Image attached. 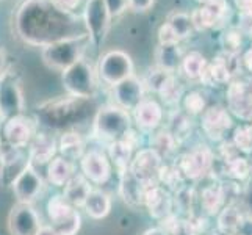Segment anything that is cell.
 <instances>
[{
    "instance_id": "obj_1",
    "label": "cell",
    "mask_w": 252,
    "mask_h": 235,
    "mask_svg": "<svg viewBox=\"0 0 252 235\" xmlns=\"http://www.w3.org/2000/svg\"><path fill=\"white\" fill-rule=\"evenodd\" d=\"M80 16L64 13L50 0H22L13 14V29L22 42L46 47L57 41L88 34Z\"/></svg>"
},
{
    "instance_id": "obj_2",
    "label": "cell",
    "mask_w": 252,
    "mask_h": 235,
    "mask_svg": "<svg viewBox=\"0 0 252 235\" xmlns=\"http://www.w3.org/2000/svg\"><path fill=\"white\" fill-rule=\"evenodd\" d=\"M88 101L90 99H80L74 96L47 101L38 107V119L47 127L54 129L72 126L85 116L88 110Z\"/></svg>"
},
{
    "instance_id": "obj_3",
    "label": "cell",
    "mask_w": 252,
    "mask_h": 235,
    "mask_svg": "<svg viewBox=\"0 0 252 235\" xmlns=\"http://www.w3.org/2000/svg\"><path fill=\"white\" fill-rule=\"evenodd\" d=\"M91 44L88 34L82 36H74L57 41L54 44L46 46L41 49V58L44 65L54 71L64 72L67 67L75 65L79 60L83 58L85 50Z\"/></svg>"
},
{
    "instance_id": "obj_4",
    "label": "cell",
    "mask_w": 252,
    "mask_h": 235,
    "mask_svg": "<svg viewBox=\"0 0 252 235\" xmlns=\"http://www.w3.org/2000/svg\"><path fill=\"white\" fill-rule=\"evenodd\" d=\"M130 129H132V119L128 111L118 105L100 107L94 116L93 135L100 141L108 143V146L123 140Z\"/></svg>"
},
{
    "instance_id": "obj_5",
    "label": "cell",
    "mask_w": 252,
    "mask_h": 235,
    "mask_svg": "<svg viewBox=\"0 0 252 235\" xmlns=\"http://www.w3.org/2000/svg\"><path fill=\"white\" fill-rule=\"evenodd\" d=\"M63 86L69 96L80 99H93L97 91V82L91 63L85 57L67 67L62 75Z\"/></svg>"
},
{
    "instance_id": "obj_6",
    "label": "cell",
    "mask_w": 252,
    "mask_h": 235,
    "mask_svg": "<svg viewBox=\"0 0 252 235\" xmlns=\"http://www.w3.org/2000/svg\"><path fill=\"white\" fill-rule=\"evenodd\" d=\"M50 226L60 235H77L82 226V216L75 207L69 204L63 195H55L47 202Z\"/></svg>"
},
{
    "instance_id": "obj_7",
    "label": "cell",
    "mask_w": 252,
    "mask_h": 235,
    "mask_svg": "<svg viewBox=\"0 0 252 235\" xmlns=\"http://www.w3.org/2000/svg\"><path fill=\"white\" fill-rule=\"evenodd\" d=\"M133 62L128 54L124 50H110L103 54L97 65V74L103 83L115 86L126 78L132 77L133 72Z\"/></svg>"
},
{
    "instance_id": "obj_8",
    "label": "cell",
    "mask_w": 252,
    "mask_h": 235,
    "mask_svg": "<svg viewBox=\"0 0 252 235\" xmlns=\"http://www.w3.org/2000/svg\"><path fill=\"white\" fill-rule=\"evenodd\" d=\"M25 102L19 78L11 69H5L0 75V118L5 121L17 115H24Z\"/></svg>"
},
{
    "instance_id": "obj_9",
    "label": "cell",
    "mask_w": 252,
    "mask_h": 235,
    "mask_svg": "<svg viewBox=\"0 0 252 235\" xmlns=\"http://www.w3.org/2000/svg\"><path fill=\"white\" fill-rule=\"evenodd\" d=\"M83 24L88 36L91 39V44L99 47L110 29V22L113 17L108 13V8L103 0H86L85 10H83Z\"/></svg>"
},
{
    "instance_id": "obj_10",
    "label": "cell",
    "mask_w": 252,
    "mask_h": 235,
    "mask_svg": "<svg viewBox=\"0 0 252 235\" xmlns=\"http://www.w3.org/2000/svg\"><path fill=\"white\" fill-rule=\"evenodd\" d=\"M215 162L213 152L208 149V146L201 144L196 146L189 152H185L180 155L176 167L179 168L180 174L187 179L197 180L204 177L207 172H210Z\"/></svg>"
},
{
    "instance_id": "obj_11",
    "label": "cell",
    "mask_w": 252,
    "mask_h": 235,
    "mask_svg": "<svg viewBox=\"0 0 252 235\" xmlns=\"http://www.w3.org/2000/svg\"><path fill=\"white\" fill-rule=\"evenodd\" d=\"M241 55L221 54L208 63L201 77V82L207 86H221L232 82L233 75L241 69Z\"/></svg>"
},
{
    "instance_id": "obj_12",
    "label": "cell",
    "mask_w": 252,
    "mask_h": 235,
    "mask_svg": "<svg viewBox=\"0 0 252 235\" xmlns=\"http://www.w3.org/2000/svg\"><path fill=\"white\" fill-rule=\"evenodd\" d=\"M230 6L227 0H212L208 3L199 5L196 10L191 13V21H193L196 32H205L210 29H216L227 19Z\"/></svg>"
},
{
    "instance_id": "obj_13",
    "label": "cell",
    "mask_w": 252,
    "mask_h": 235,
    "mask_svg": "<svg viewBox=\"0 0 252 235\" xmlns=\"http://www.w3.org/2000/svg\"><path fill=\"white\" fill-rule=\"evenodd\" d=\"M161 167V155L152 147H147L133 157L128 171L144 184H157Z\"/></svg>"
},
{
    "instance_id": "obj_14",
    "label": "cell",
    "mask_w": 252,
    "mask_h": 235,
    "mask_svg": "<svg viewBox=\"0 0 252 235\" xmlns=\"http://www.w3.org/2000/svg\"><path fill=\"white\" fill-rule=\"evenodd\" d=\"M2 135L8 146L22 149L24 146L30 144L33 136L36 135V123L25 115H17L5 121Z\"/></svg>"
},
{
    "instance_id": "obj_15",
    "label": "cell",
    "mask_w": 252,
    "mask_h": 235,
    "mask_svg": "<svg viewBox=\"0 0 252 235\" xmlns=\"http://www.w3.org/2000/svg\"><path fill=\"white\" fill-rule=\"evenodd\" d=\"M42 228L39 215L32 204L17 202L8 215V229L11 235H36Z\"/></svg>"
},
{
    "instance_id": "obj_16",
    "label": "cell",
    "mask_w": 252,
    "mask_h": 235,
    "mask_svg": "<svg viewBox=\"0 0 252 235\" xmlns=\"http://www.w3.org/2000/svg\"><path fill=\"white\" fill-rule=\"evenodd\" d=\"M227 107L240 119L252 121V82L237 78L229 83Z\"/></svg>"
},
{
    "instance_id": "obj_17",
    "label": "cell",
    "mask_w": 252,
    "mask_h": 235,
    "mask_svg": "<svg viewBox=\"0 0 252 235\" xmlns=\"http://www.w3.org/2000/svg\"><path fill=\"white\" fill-rule=\"evenodd\" d=\"M144 82L133 74L132 77L113 86V99H115L118 107L127 111H133L144 101Z\"/></svg>"
},
{
    "instance_id": "obj_18",
    "label": "cell",
    "mask_w": 252,
    "mask_h": 235,
    "mask_svg": "<svg viewBox=\"0 0 252 235\" xmlns=\"http://www.w3.org/2000/svg\"><path fill=\"white\" fill-rule=\"evenodd\" d=\"M201 126L204 134L213 141H221L233 126L232 116L229 115L227 108L221 105L207 107V110L202 113Z\"/></svg>"
},
{
    "instance_id": "obj_19",
    "label": "cell",
    "mask_w": 252,
    "mask_h": 235,
    "mask_svg": "<svg viewBox=\"0 0 252 235\" xmlns=\"http://www.w3.org/2000/svg\"><path fill=\"white\" fill-rule=\"evenodd\" d=\"M32 162L27 159L19 147L3 146V151L0 154V180L5 187L14 184V180L22 174V171L29 167Z\"/></svg>"
},
{
    "instance_id": "obj_20",
    "label": "cell",
    "mask_w": 252,
    "mask_h": 235,
    "mask_svg": "<svg viewBox=\"0 0 252 235\" xmlns=\"http://www.w3.org/2000/svg\"><path fill=\"white\" fill-rule=\"evenodd\" d=\"M80 167L83 176L93 184H107L111 177V163L108 157L100 151L86 152L80 160Z\"/></svg>"
},
{
    "instance_id": "obj_21",
    "label": "cell",
    "mask_w": 252,
    "mask_h": 235,
    "mask_svg": "<svg viewBox=\"0 0 252 235\" xmlns=\"http://www.w3.org/2000/svg\"><path fill=\"white\" fill-rule=\"evenodd\" d=\"M42 185H44L42 177L30 163L29 167L22 171L21 176L14 180V184L11 187L14 191V196L17 198V202L32 204L42 191Z\"/></svg>"
},
{
    "instance_id": "obj_22",
    "label": "cell",
    "mask_w": 252,
    "mask_h": 235,
    "mask_svg": "<svg viewBox=\"0 0 252 235\" xmlns=\"http://www.w3.org/2000/svg\"><path fill=\"white\" fill-rule=\"evenodd\" d=\"M144 205L149 210V215L157 220H163L164 216L172 213V198L168 190L157 184H149L144 195Z\"/></svg>"
},
{
    "instance_id": "obj_23",
    "label": "cell",
    "mask_w": 252,
    "mask_h": 235,
    "mask_svg": "<svg viewBox=\"0 0 252 235\" xmlns=\"http://www.w3.org/2000/svg\"><path fill=\"white\" fill-rule=\"evenodd\" d=\"M57 141L55 138L49 134H36L30 141L29 159L32 163H50L55 159L57 154Z\"/></svg>"
},
{
    "instance_id": "obj_24",
    "label": "cell",
    "mask_w": 252,
    "mask_h": 235,
    "mask_svg": "<svg viewBox=\"0 0 252 235\" xmlns=\"http://www.w3.org/2000/svg\"><path fill=\"white\" fill-rule=\"evenodd\" d=\"M133 118L136 121L138 127L144 130L157 129L163 121V108L154 99H144L140 105L133 110Z\"/></svg>"
},
{
    "instance_id": "obj_25",
    "label": "cell",
    "mask_w": 252,
    "mask_h": 235,
    "mask_svg": "<svg viewBox=\"0 0 252 235\" xmlns=\"http://www.w3.org/2000/svg\"><path fill=\"white\" fill-rule=\"evenodd\" d=\"M149 184L138 180L132 172L126 171L124 174H121V184H119V193L123 196L124 202L128 205H144V195L146 188Z\"/></svg>"
},
{
    "instance_id": "obj_26",
    "label": "cell",
    "mask_w": 252,
    "mask_h": 235,
    "mask_svg": "<svg viewBox=\"0 0 252 235\" xmlns=\"http://www.w3.org/2000/svg\"><path fill=\"white\" fill-rule=\"evenodd\" d=\"M91 185L85 176H74L64 185V199L74 207H83L88 195L91 193Z\"/></svg>"
},
{
    "instance_id": "obj_27",
    "label": "cell",
    "mask_w": 252,
    "mask_h": 235,
    "mask_svg": "<svg viewBox=\"0 0 252 235\" xmlns=\"http://www.w3.org/2000/svg\"><path fill=\"white\" fill-rule=\"evenodd\" d=\"M185 55H182V50L179 44H160L157 49V66L163 71H166L169 74H174L179 71L182 66V60Z\"/></svg>"
},
{
    "instance_id": "obj_28",
    "label": "cell",
    "mask_w": 252,
    "mask_h": 235,
    "mask_svg": "<svg viewBox=\"0 0 252 235\" xmlns=\"http://www.w3.org/2000/svg\"><path fill=\"white\" fill-rule=\"evenodd\" d=\"M74 177V167L64 157H55L47 167V180L55 187H64Z\"/></svg>"
},
{
    "instance_id": "obj_29",
    "label": "cell",
    "mask_w": 252,
    "mask_h": 235,
    "mask_svg": "<svg viewBox=\"0 0 252 235\" xmlns=\"http://www.w3.org/2000/svg\"><path fill=\"white\" fill-rule=\"evenodd\" d=\"M83 208L86 210L91 218L94 220H102L110 213L111 210V198L102 190H91L85 201Z\"/></svg>"
},
{
    "instance_id": "obj_30",
    "label": "cell",
    "mask_w": 252,
    "mask_h": 235,
    "mask_svg": "<svg viewBox=\"0 0 252 235\" xmlns=\"http://www.w3.org/2000/svg\"><path fill=\"white\" fill-rule=\"evenodd\" d=\"M58 151L67 160L82 159V157L85 155L83 154V151H85V141L82 140V136L77 132L69 130V132H64L62 136H60Z\"/></svg>"
},
{
    "instance_id": "obj_31",
    "label": "cell",
    "mask_w": 252,
    "mask_h": 235,
    "mask_svg": "<svg viewBox=\"0 0 252 235\" xmlns=\"http://www.w3.org/2000/svg\"><path fill=\"white\" fill-rule=\"evenodd\" d=\"M201 202L208 215H218L225 202V191L221 184H212L202 190Z\"/></svg>"
},
{
    "instance_id": "obj_32",
    "label": "cell",
    "mask_w": 252,
    "mask_h": 235,
    "mask_svg": "<svg viewBox=\"0 0 252 235\" xmlns=\"http://www.w3.org/2000/svg\"><path fill=\"white\" fill-rule=\"evenodd\" d=\"M207 60L201 54V52H188V54L182 60V66L180 71L188 80H201V77L207 67Z\"/></svg>"
},
{
    "instance_id": "obj_33",
    "label": "cell",
    "mask_w": 252,
    "mask_h": 235,
    "mask_svg": "<svg viewBox=\"0 0 252 235\" xmlns=\"http://www.w3.org/2000/svg\"><path fill=\"white\" fill-rule=\"evenodd\" d=\"M243 216L245 215L240 212V208L235 204L224 207L218 216V229L224 235H237Z\"/></svg>"
},
{
    "instance_id": "obj_34",
    "label": "cell",
    "mask_w": 252,
    "mask_h": 235,
    "mask_svg": "<svg viewBox=\"0 0 252 235\" xmlns=\"http://www.w3.org/2000/svg\"><path fill=\"white\" fill-rule=\"evenodd\" d=\"M108 147H110V157H111V160L115 162V167H116L119 176H121V174H124L130 168V163H132L133 147L130 146L128 143H126L124 140H119V141L111 143Z\"/></svg>"
},
{
    "instance_id": "obj_35",
    "label": "cell",
    "mask_w": 252,
    "mask_h": 235,
    "mask_svg": "<svg viewBox=\"0 0 252 235\" xmlns=\"http://www.w3.org/2000/svg\"><path fill=\"white\" fill-rule=\"evenodd\" d=\"M245 36L240 27H229L225 29L220 38L222 54L227 55H240L243 50V44H245Z\"/></svg>"
},
{
    "instance_id": "obj_36",
    "label": "cell",
    "mask_w": 252,
    "mask_h": 235,
    "mask_svg": "<svg viewBox=\"0 0 252 235\" xmlns=\"http://www.w3.org/2000/svg\"><path fill=\"white\" fill-rule=\"evenodd\" d=\"M157 93L160 94V98L163 99L164 103H168V105H177L180 99L184 98V86H182L176 75L169 74L160 85Z\"/></svg>"
},
{
    "instance_id": "obj_37",
    "label": "cell",
    "mask_w": 252,
    "mask_h": 235,
    "mask_svg": "<svg viewBox=\"0 0 252 235\" xmlns=\"http://www.w3.org/2000/svg\"><path fill=\"white\" fill-rule=\"evenodd\" d=\"M168 25L172 29V32L176 33V36L179 38V41L182 39H187L193 34L194 30V25L193 21H191V16L184 13V11H177V13H172L168 17Z\"/></svg>"
},
{
    "instance_id": "obj_38",
    "label": "cell",
    "mask_w": 252,
    "mask_h": 235,
    "mask_svg": "<svg viewBox=\"0 0 252 235\" xmlns=\"http://www.w3.org/2000/svg\"><path fill=\"white\" fill-rule=\"evenodd\" d=\"M191 127H193V121H191L188 113L177 111L174 113V116L171 119V127L168 130L177 141H184L191 134Z\"/></svg>"
},
{
    "instance_id": "obj_39",
    "label": "cell",
    "mask_w": 252,
    "mask_h": 235,
    "mask_svg": "<svg viewBox=\"0 0 252 235\" xmlns=\"http://www.w3.org/2000/svg\"><path fill=\"white\" fill-rule=\"evenodd\" d=\"M184 108L185 113L191 116L202 115L207 110V101L205 96L201 91H189L184 96Z\"/></svg>"
},
{
    "instance_id": "obj_40",
    "label": "cell",
    "mask_w": 252,
    "mask_h": 235,
    "mask_svg": "<svg viewBox=\"0 0 252 235\" xmlns=\"http://www.w3.org/2000/svg\"><path fill=\"white\" fill-rule=\"evenodd\" d=\"M225 163V171L230 177L237 179V180H245L249 177L251 174V165L246 159H243V157L237 155L233 157V159L224 162Z\"/></svg>"
},
{
    "instance_id": "obj_41",
    "label": "cell",
    "mask_w": 252,
    "mask_h": 235,
    "mask_svg": "<svg viewBox=\"0 0 252 235\" xmlns=\"http://www.w3.org/2000/svg\"><path fill=\"white\" fill-rule=\"evenodd\" d=\"M233 144L243 154H252V126L237 127L233 132Z\"/></svg>"
},
{
    "instance_id": "obj_42",
    "label": "cell",
    "mask_w": 252,
    "mask_h": 235,
    "mask_svg": "<svg viewBox=\"0 0 252 235\" xmlns=\"http://www.w3.org/2000/svg\"><path fill=\"white\" fill-rule=\"evenodd\" d=\"M177 143L179 141L172 136V134L166 129V130H161V132H158L157 135L154 136L151 147L157 151L160 155H163V152L164 154H169L171 151H174V146H176Z\"/></svg>"
},
{
    "instance_id": "obj_43",
    "label": "cell",
    "mask_w": 252,
    "mask_h": 235,
    "mask_svg": "<svg viewBox=\"0 0 252 235\" xmlns=\"http://www.w3.org/2000/svg\"><path fill=\"white\" fill-rule=\"evenodd\" d=\"M207 231V220L202 216L189 215L182 221V232L185 235H202Z\"/></svg>"
},
{
    "instance_id": "obj_44",
    "label": "cell",
    "mask_w": 252,
    "mask_h": 235,
    "mask_svg": "<svg viewBox=\"0 0 252 235\" xmlns=\"http://www.w3.org/2000/svg\"><path fill=\"white\" fill-rule=\"evenodd\" d=\"M182 174L179 171L177 167H161L160 169V176H158V182H161V184H164L166 187L169 188H177L180 185L182 182Z\"/></svg>"
},
{
    "instance_id": "obj_45",
    "label": "cell",
    "mask_w": 252,
    "mask_h": 235,
    "mask_svg": "<svg viewBox=\"0 0 252 235\" xmlns=\"http://www.w3.org/2000/svg\"><path fill=\"white\" fill-rule=\"evenodd\" d=\"M108 8L110 16L115 19V17H119L121 14H124L128 10V0H103Z\"/></svg>"
},
{
    "instance_id": "obj_46",
    "label": "cell",
    "mask_w": 252,
    "mask_h": 235,
    "mask_svg": "<svg viewBox=\"0 0 252 235\" xmlns=\"http://www.w3.org/2000/svg\"><path fill=\"white\" fill-rule=\"evenodd\" d=\"M158 42L160 44H179L180 42L179 38L176 36V33L168 25V22H164L158 29Z\"/></svg>"
},
{
    "instance_id": "obj_47",
    "label": "cell",
    "mask_w": 252,
    "mask_h": 235,
    "mask_svg": "<svg viewBox=\"0 0 252 235\" xmlns=\"http://www.w3.org/2000/svg\"><path fill=\"white\" fill-rule=\"evenodd\" d=\"M50 2L54 3L58 10L69 13V14H75V10L80 6L82 0H50Z\"/></svg>"
},
{
    "instance_id": "obj_48",
    "label": "cell",
    "mask_w": 252,
    "mask_h": 235,
    "mask_svg": "<svg viewBox=\"0 0 252 235\" xmlns=\"http://www.w3.org/2000/svg\"><path fill=\"white\" fill-rule=\"evenodd\" d=\"M155 0H128V10L135 13H146L154 6Z\"/></svg>"
},
{
    "instance_id": "obj_49",
    "label": "cell",
    "mask_w": 252,
    "mask_h": 235,
    "mask_svg": "<svg viewBox=\"0 0 252 235\" xmlns=\"http://www.w3.org/2000/svg\"><path fill=\"white\" fill-rule=\"evenodd\" d=\"M237 235H252V216L249 215L243 216Z\"/></svg>"
},
{
    "instance_id": "obj_50",
    "label": "cell",
    "mask_w": 252,
    "mask_h": 235,
    "mask_svg": "<svg viewBox=\"0 0 252 235\" xmlns=\"http://www.w3.org/2000/svg\"><path fill=\"white\" fill-rule=\"evenodd\" d=\"M240 14H252V0H233Z\"/></svg>"
},
{
    "instance_id": "obj_51",
    "label": "cell",
    "mask_w": 252,
    "mask_h": 235,
    "mask_svg": "<svg viewBox=\"0 0 252 235\" xmlns=\"http://www.w3.org/2000/svg\"><path fill=\"white\" fill-rule=\"evenodd\" d=\"M241 65H243V67L248 69V71L252 74V46L241 55Z\"/></svg>"
},
{
    "instance_id": "obj_52",
    "label": "cell",
    "mask_w": 252,
    "mask_h": 235,
    "mask_svg": "<svg viewBox=\"0 0 252 235\" xmlns=\"http://www.w3.org/2000/svg\"><path fill=\"white\" fill-rule=\"evenodd\" d=\"M36 235H60V234L52 228V226H42Z\"/></svg>"
},
{
    "instance_id": "obj_53",
    "label": "cell",
    "mask_w": 252,
    "mask_h": 235,
    "mask_svg": "<svg viewBox=\"0 0 252 235\" xmlns=\"http://www.w3.org/2000/svg\"><path fill=\"white\" fill-rule=\"evenodd\" d=\"M5 60H6V54H5V50L0 47V75L5 72Z\"/></svg>"
},
{
    "instance_id": "obj_54",
    "label": "cell",
    "mask_w": 252,
    "mask_h": 235,
    "mask_svg": "<svg viewBox=\"0 0 252 235\" xmlns=\"http://www.w3.org/2000/svg\"><path fill=\"white\" fill-rule=\"evenodd\" d=\"M143 235H168L161 228H154V229H147Z\"/></svg>"
},
{
    "instance_id": "obj_55",
    "label": "cell",
    "mask_w": 252,
    "mask_h": 235,
    "mask_svg": "<svg viewBox=\"0 0 252 235\" xmlns=\"http://www.w3.org/2000/svg\"><path fill=\"white\" fill-rule=\"evenodd\" d=\"M3 140H2V134H0V154H2V151H3Z\"/></svg>"
},
{
    "instance_id": "obj_56",
    "label": "cell",
    "mask_w": 252,
    "mask_h": 235,
    "mask_svg": "<svg viewBox=\"0 0 252 235\" xmlns=\"http://www.w3.org/2000/svg\"><path fill=\"white\" fill-rule=\"evenodd\" d=\"M196 2H197L199 5H202V3H208V2H212V0H196Z\"/></svg>"
},
{
    "instance_id": "obj_57",
    "label": "cell",
    "mask_w": 252,
    "mask_h": 235,
    "mask_svg": "<svg viewBox=\"0 0 252 235\" xmlns=\"http://www.w3.org/2000/svg\"><path fill=\"white\" fill-rule=\"evenodd\" d=\"M248 36H251V38H252V30H251V32L248 33Z\"/></svg>"
}]
</instances>
